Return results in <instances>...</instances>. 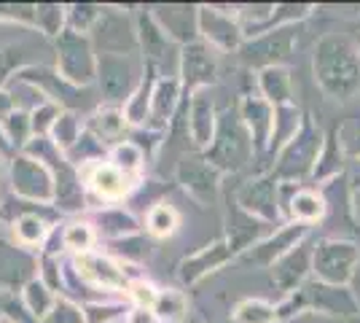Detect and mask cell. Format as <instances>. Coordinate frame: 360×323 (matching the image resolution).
Segmentation results:
<instances>
[{"label":"cell","instance_id":"obj_17","mask_svg":"<svg viewBox=\"0 0 360 323\" xmlns=\"http://www.w3.org/2000/svg\"><path fill=\"white\" fill-rule=\"evenodd\" d=\"M84 186L97 202H119L124 200L137 184V175H127L110 162H91L81 167Z\"/></svg>","mask_w":360,"mask_h":323},{"label":"cell","instance_id":"obj_50","mask_svg":"<svg viewBox=\"0 0 360 323\" xmlns=\"http://www.w3.org/2000/svg\"><path fill=\"white\" fill-rule=\"evenodd\" d=\"M41 280L51 291H62V262L60 256H51V253H44L41 256Z\"/></svg>","mask_w":360,"mask_h":323},{"label":"cell","instance_id":"obj_52","mask_svg":"<svg viewBox=\"0 0 360 323\" xmlns=\"http://www.w3.org/2000/svg\"><path fill=\"white\" fill-rule=\"evenodd\" d=\"M0 19L32 25L35 22V6H0Z\"/></svg>","mask_w":360,"mask_h":323},{"label":"cell","instance_id":"obj_46","mask_svg":"<svg viewBox=\"0 0 360 323\" xmlns=\"http://www.w3.org/2000/svg\"><path fill=\"white\" fill-rule=\"evenodd\" d=\"M0 315L11 323H38L30 315L22 293H16V289H8V286H0Z\"/></svg>","mask_w":360,"mask_h":323},{"label":"cell","instance_id":"obj_58","mask_svg":"<svg viewBox=\"0 0 360 323\" xmlns=\"http://www.w3.org/2000/svg\"><path fill=\"white\" fill-rule=\"evenodd\" d=\"M352 156L360 162V135H358V140H355V148H352Z\"/></svg>","mask_w":360,"mask_h":323},{"label":"cell","instance_id":"obj_56","mask_svg":"<svg viewBox=\"0 0 360 323\" xmlns=\"http://www.w3.org/2000/svg\"><path fill=\"white\" fill-rule=\"evenodd\" d=\"M349 208H352V215H355V221L360 224V189L352 191V200H349Z\"/></svg>","mask_w":360,"mask_h":323},{"label":"cell","instance_id":"obj_35","mask_svg":"<svg viewBox=\"0 0 360 323\" xmlns=\"http://www.w3.org/2000/svg\"><path fill=\"white\" fill-rule=\"evenodd\" d=\"M14 240L19 248H38V246H46V240H49V224H46V218H41L38 213H22L16 218L14 224Z\"/></svg>","mask_w":360,"mask_h":323},{"label":"cell","instance_id":"obj_42","mask_svg":"<svg viewBox=\"0 0 360 323\" xmlns=\"http://www.w3.org/2000/svg\"><path fill=\"white\" fill-rule=\"evenodd\" d=\"M103 154H105V143L100 138H94L89 129H84V135L78 138V143L65 156L70 159L73 167H84V165H91L94 159L103 162Z\"/></svg>","mask_w":360,"mask_h":323},{"label":"cell","instance_id":"obj_27","mask_svg":"<svg viewBox=\"0 0 360 323\" xmlns=\"http://www.w3.org/2000/svg\"><path fill=\"white\" fill-rule=\"evenodd\" d=\"M226 240L231 243V248L237 251V256H240L242 251H248L250 246H255V240L264 234V229L269 227V224H264V221H258L253 215H248L242 210L240 205L234 202L231 208H229V215H226Z\"/></svg>","mask_w":360,"mask_h":323},{"label":"cell","instance_id":"obj_59","mask_svg":"<svg viewBox=\"0 0 360 323\" xmlns=\"http://www.w3.org/2000/svg\"><path fill=\"white\" fill-rule=\"evenodd\" d=\"M3 172H6V159L0 156V175H3Z\"/></svg>","mask_w":360,"mask_h":323},{"label":"cell","instance_id":"obj_31","mask_svg":"<svg viewBox=\"0 0 360 323\" xmlns=\"http://www.w3.org/2000/svg\"><path fill=\"white\" fill-rule=\"evenodd\" d=\"M159 73L153 68H146L143 65V81L137 84V89L132 92V97L124 103V116L132 127H146L148 124V113H150V97H153V87L159 81Z\"/></svg>","mask_w":360,"mask_h":323},{"label":"cell","instance_id":"obj_13","mask_svg":"<svg viewBox=\"0 0 360 323\" xmlns=\"http://www.w3.org/2000/svg\"><path fill=\"white\" fill-rule=\"evenodd\" d=\"M309 229L312 227H307V224L288 221L280 229L271 232L269 237H264V240H258L248 251H242L234 262L242 264V267H264V270H269L271 264L280 262L288 251H293L299 243H304L309 237Z\"/></svg>","mask_w":360,"mask_h":323},{"label":"cell","instance_id":"obj_11","mask_svg":"<svg viewBox=\"0 0 360 323\" xmlns=\"http://www.w3.org/2000/svg\"><path fill=\"white\" fill-rule=\"evenodd\" d=\"M8 175L16 197L30 205H51L54 202V178L44 162L27 154H14L8 159Z\"/></svg>","mask_w":360,"mask_h":323},{"label":"cell","instance_id":"obj_62","mask_svg":"<svg viewBox=\"0 0 360 323\" xmlns=\"http://www.w3.org/2000/svg\"><path fill=\"white\" fill-rule=\"evenodd\" d=\"M349 323H352V321H349Z\"/></svg>","mask_w":360,"mask_h":323},{"label":"cell","instance_id":"obj_51","mask_svg":"<svg viewBox=\"0 0 360 323\" xmlns=\"http://www.w3.org/2000/svg\"><path fill=\"white\" fill-rule=\"evenodd\" d=\"M129 299L135 302L137 310H150L153 308V302H156V296H159V289L153 286V283H146V280H137L129 286Z\"/></svg>","mask_w":360,"mask_h":323},{"label":"cell","instance_id":"obj_55","mask_svg":"<svg viewBox=\"0 0 360 323\" xmlns=\"http://www.w3.org/2000/svg\"><path fill=\"white\" fill-rule=\"evenodd\" d=\"M349 291H352L355 305H358V310H360V264H358V270H355V275H352V280H349Z\"/></svg>","mask_w":360,"mask_h":323},{"label":"cell","instance_id":"obj_36","mask_svg":"<svg viewBox=\"0 0 360 323\" xmlns=\"http://www.w3.org/2000/svg\"><path fill=\"white\" fill-rule=\"evenodd\" d=\"M65 11H68V30L91 35V30L100 25V19L105 14V6H100V3H70V6H65Z\"/></svg>","mask_w":360,"mask_h":323},{"label":"cell","instance_id":"obj_48","mask_svg":"<svg viewBox=\"0 0 360 323\" xmlns=\"http://www.w3.org/2000/svg\"><path fill=\"white\" fill-rule=\"evenodd\" d=\"M127 308L119 302H89L84 305V321L86 323H121Z\"/></svg>","mask_w":360,"mask_h":323},{"label":"cell","instance_id":"obj_1","mask_svg":"<svg viewBox=\"0 0 360 323\" xmlns=\"http://www.w3.org/2000/svg\"><path fill=\"white\" fill-rule=\"evenodd\" d=\"M317 87L326 97L349 103L360 92V51L352 38L328 32L317 41L312 54Z\"/></svg>","mask_w":360,"mask_h":323},{"label":"cell","instance_id":"obj_8","mask_svg":"<svg viewBox=\"0 0 360 323\" xmlns=\"http://www.w3.org/2000/svg\"><path fill=\"white\" fill-rule=\"evenodd\" d=\"M143 81V70L137 68L135 57L121 54H97V92L105 106H121L132 97L137 84Z\"/></svg>","mask_w":360,"mask_h":323},{"label":"cell","instance_id":"obj_2","mask_svg":"<svg viewBox=\"0 0 360 323\" xmlns=\"http://www.w3.org/2000/svg\"><path fill=\"white\" fill-rule=\"evenodd\" d=\"M22 154L32 156V159L44 162L46 167H49L51 178H54V205L60 208L62 213H75V210L86 208V191H84V184H81V172L54 146V140L32 138L22 148Z\"/></svg>","mask_w":360,"mask_h":323},{"label":"cell","instance_id":"obj_33","mask_svg":"<svg viewBox=\"0 0 360 323\" xmlns=\"http://www.w3.org/2000/svg\"><path fill=\"white\" fill-rule=\"evenodd\" d=\"M127 127H129V122H127V116H124V108H119V106L97 108L89 116V122H86V129H89L94 138L119 140V143Z\"/></svg>","mask_w":360,"mask_h":323},{"label":"cell","instance_id":"obj_22","mask_svg":"<svg viewBox=\"0 0 360 323\" xmlns=\"http://www.w3.org/2000/svg\"><path fill=\"white\" fill-rule=\"evenodd\" d=\"M280 205H283V213L290 215V221H299L307 227L323 221L328 213V202L320 191L296 184H280Z\"/></svg>","mask_w":360,"mask_h":323},{"label":"cell","instance_id":"obj_12","mask_svg":"<svg viewBox=\"0 0 360 323\" xmlns=\"http://www.w3.org/2000/svg\"><path fill=\"white\" fill-rule=\"evenodd\" d=\"M199 41H205L215 51H240L245 44V30L237 8L199 6Z\"/></svg>","mask_w":360,"mask_h":323},{"label":"cell","instance_id":"obj_49","mask_svg":"<svg viewBox=\"0 0 360 323\" xmlns=\"http://www.w3.org/2000/svg\"><path fill=\"white\" fill-rule=\"evenodd\" d=\"M41 323H86V321H84V308H78L70 299L57 296L54 308L49 310V315Z\"/></svg>","mask_w":360,"mask_h":323},{"label":"cell","instance_id":"obj_7","mask_svg":"<svg viewBox=\"0 0 360 323\" xmlns=\"http://www.w3.org/2000/svg\"><path fill=\"white\" fill-rule=\"evenodd\" d=\"M360 264V246L355 240L326 237L317 240L312 251V275L328 286H349Z\"/></svg>","mask_w":360,"mask_h":323},{"label":"cell","instance_id":"obj_21","mask_svg":"<svg viewBox=\"0 0 360 323\" xmlns=\"http://www.w3.org/2000/svg\"><path fill=\"white\" fill-rule=\"evenodd\" d=\"M150 14L180 49L199 41V6H150Z\"/></svg>","mask_w":360,"mask_h":323},{"label":"cell","instance_id":"obj_39","mask_svg":"<svg viewBox=\"0 0 360 323\" xmlns=\"http://www.w3.org/2000/svg\"><path fill=\"white\" fill-rule=\"evenodd\" d=\"M32 25L44 32L46 38H57L60 32L68 30V11H65V6H60V3H38Z\"/></svg>","mask_w":360,"mask_h":323},{"label":"cell","instance_id":"obj_3","mask_svg":"<svg viewBox=\"0 0 360 323\" xmlns=\"http://www.w3.org/2000/svg\"><path fill=\"white\" fill-rule=\"evenodd\" d=\"M255 156L253 138L242 122L240 108H224L218 113V127L210 148L205 151V159L221 172H237Z\"/></svg>","mask_w":360,"mask_h":323},{"label":"cell","instance_id":"obj_57","mask_svg":"<svg viewBox=\"0 0 360 323\" xmlns=\"http://www.w3.org/2000/svg\"><path fill=\"white\" fill-rule=\"evenodd\" d=\"M124 323H150V318L146 315V310H135V312H129V318Z\"/></svg>","mask_w":360,"mask_h":323},{"label":"cell","instance_id":"obj_25","mask_svg":"<svg viewBox=\"0 0 360 323\" xmlns=\"http://www.w3.org/2000/svg\"><path fill=\"white\" fill-rule=\"evenodd\" d=\"M240 116L250 138H253L255 156H266L271 140V127H274V108L264 97H242L240 100Z\"/></svg>","mask_w":360,"mask_h":323},{"label":"cell","instance_id":"obj_29","mask_svg":"<svg viewBox=\"0 0 360 323\" xmlns=\"http://www.w3.org/2000/svg\"><path fill=\"white\" fill-rule=\"evenodd\" d=\"M258 92L271 108L293 106V84H290V70L285 65L280 68H264L258 70Z\"/></svg>","mask_w":360,"mask_h":323},{"label":"cell","instance_id":"obj_37","mask_svg":"<svg viewBox=\"0 0 360 323\" xmlns=\"http://www.w3.org/2000/svg\"><path fill=\"white\" fill-rule=\"evenodd\" d=\"M22 299H25V305L30 310V315L35 321L41 323L49 315V310L54 308V302H57V296L54 291L46 286L41 277H32L27 286H22Z\"/></svg>","mask_w":360,"mask_h":323},{"label":"cell","instance_id":"obj_60","mask_svg":"<svg viewBox=\"0 0 360 323\" xmlns=\"http://www.w3.org/2000/svg\"><path fill=\"white\" fill-rule=\"evenodd\" d=\"M355 46H358V51H360V32L355 35Z\"/></svg>","mask_w":360,"mask_h":323},{"label":"cell","instance_id":"obj_14","mask_svg":"<svg viewBox=\"0 0 360 323\" xmlns=\"http://www.w3.org/2000/svg\"><path fill=\"white\" fill-rule=\"evenodd\" d=\"M183 97H191L199 89H210L218 78V51L207 46L205 41H196L180 49V68H178Z\"/></svg>","mask_w":360,"mask_h":323},{"label":"cell","instance_id":"obj_24","mask_svg":"<svg viewBox=\"0 0 360 323\" xmlns=\"http://www.w3.org/2000/svg\"><path fill=\"white\" fill-rule=\"evenodd\" d=\"M234 259H237V251L231 248V243H229L226 237H221V240L199 248L196 253L186 256V259L180 262V280H183L186 286H194V283H199L205 275H210L218 267L234 262Z\"/></svg>","mask_w":360,"mask_h":323},{"label":"cell","instance_id":"obj_18","mask_svg":"<svg viewBox=\"0 0 360 323\" xmlns=\"http://www.w3.org/2000/svg\"><path fill=\"white\" fill-rule=\"evenodd\" d=\"M301 293L307 299V310H315V312H323L330 318H347V321L360 315L349 286H328L320 280H307L301 286Z\"/></svg>","mask_w":360,"mask_h":323},{"label":"cell","instance_id":"obj_32","mask_svg":"<svg viewBox=\"0 0 360 323\" xmlns=\"http://www.w3.org/2000/svg\"><path fill=\"white\" fill-rule=\"evenodd\" d=\"M301 110L296 106H280L274 108V127H271V140H269V151L266 156L280 154L290 140L296 138V132L301 129Z\"/></svg>","mask_w":360,"mask_h":323},{"label":"cell","instance_id":"obj_61","mask_svg":"<svg viewBox=\"0 0 360 323\" xmlns=\"http://www.w3.org/2000/svg\"><path fill=\"white\" fill-rule=\"evenodd\" d=\"M0 323H11V321H8V318H3V315H0Z\"/></svg>","mask_w":360,"mask_h":323},{"label":"cell","instance_id":"obj_5","mask_svg":"<svg viewBox=\"0 0 360 323\" xmlns=\"http://www.w3.org/2000/svg\"><path fill=\"white\" fill-rule=\"evenodd\" d=\"M54 57H57V73L68 84L78 89H86L97 81V51L91 46L89 35L65 30L54 38Z\"/></svg>","mask_w":360,"mask_h":323},{"label":"cell","instance_id":"obj_10","mask_svg":"<svg viewBox=\"0 0 360 323\" xmlns=\"http://www.w3.org/2000/svg\"><path fill=\"white\" fill-rule=\"evenodd\" d=\"M91 46L97 54H121V57H135L137 51V27L135 16L121 8H108L100 19V25L91 30Z\"/></svg>","mask_w":360,"mask_h":323},{"label":"cell","instance_id":"obj_9","mask_svg":"<svg viewBox=\"0 0 360 323\" xmlns=\"http://www.w3.org/2000/svg\"><path fill=\"white\" fill-rule=\"evenodd\" d=\"M299 25H288L277 30L261 32L248 38L240 49V60L248 68L264 70V68H280L283 62L290 60V54L299 46Z\"/></svg>","mask_w":360,"mask_h":323},{"label":"cell","instance_id":"obj_44","mask_svg":"<svg viewBox=\"0 0 360 323\" xmlns=\"http://www.w3.org/2000/svg\"><path fill=\"white\" fill-rule=\"evenodd\" d=\"M143 162H146V151L137 146L135 140H121L110 148V165L124 170L127 175H137Z\"/></svg>","mask_w":360,"mask_h":323},{"label":"cell","instance_id":"obj_6","mask_svg":"<svg viewBox=\"0 0 360 323\" xmlns=\"http://www.w3.org/2000/svg\"><path fill=\"white\" fill-rule=\"evenodd\" d=\"M137 51L146 62V68H153L162 78H178L180 68V46L172 44L165 30L156 25L150 8H137Z\"/></svg>","mask_w":360,"mask_h":323},{"label":"cell","instance_id":"obj_38","mask_svg":"<svg viewBox=\"0 0 360 323\" xmlns=\"http://www.w3.org/2000/svg\"><path fill=\"white\" fill-rule=\"evenodd\" d=\"M81 135H84V127H81V119H78L75 110H62L60 119L54 122L51 132H49V138L54 140V146L60 148L62 154H68L75 143H78Z\"/></svg>","mask_w":360,"mask_h":323},{"label":"cell","instance_id":"obj_4","mask_svg":"<svg viewBox=\"0 0 360 323\" xmlns=\"http://www.w3.org/2000/svg\"><path fill=\"white\" fill-rule=\"evenodd\" d=\"M323 138L326 135L320 132L315 119L312 116H304L301 129L296 132V138L290 140L285 148L277 154V165L271 167L269 175L277 184H296V186H301L307 178H312V170H315Z\"/></svg>","mask_w":360,"mask_h":323},{"label":"cell","instance_id":"obj_54","mask_svg":"<svg viewBox=\"0 0 360 323\" xmlns=\"http://www.w3.org/2000/svg\"><path fill=\"white\" fill-rule=\"evenodd\" d=\"M16 151L11 148V143H8V138H6V132H3V127H0V156L3 159H11Z\"/></svg>","mask_w":360,"mask_h":323},{"label":"cell","instance_id":"obj_16","mask_svg":"<svg viewBox=\"0 0 360 323\" xmlns=\"http://www.w3.org/2000/svg\"><path fill=\"white\" fill-rule=\"evenodd\" d=\"M237 205L248 215H253L264 224H274L280 218V184L271 175H258L240 186L237 191Z\"/></svg>","mask_w":360,"mask_h":323},{"label":"cell","instance_id":"obj_53","mask_svg":"<svg viewBox=\"0 0 360 323\" xmlns=\"http://www.w3.org/2000/svg\"><path fill=\"white\" fill-rule=\"evenodd\" d=\"M16 110V100H14V94L8 92V89H3L0 87V124L6 122L11 113Z\"/></svg>","mask_w":360,"mask_h":323},{"label":"cell","instance_id":"obj_45","mask_svg":"<svg viewBox=\"0 0 360 323\" xmlns=\"http://www.w3.org/2000/svg\"><path fill=\"white\" fill-rule=\"evenodd\" d=\"M234 323H277V308L264 299H245L234 308Z\"/></svg>","mask_w":360,"mask_h":323},{"label":"cell","instance_id":"obj_26","mask_svg":"<svg viewBox=\"0 0 360 323\" xmlns=\"http://www.w3.org/2000/svg\"><path fill=\"white\" fill-rule=\"evenodd\" d=\"M180 100H183V87L180 78H159L153 87V97H150V113H148V129L153 132H165V127L172 122L175 110H178Z\"/></svg>","mask_w":360,"mask_h":323},{"label":"cell","instance_id":"obj_28","mask_svg":"<svg viewBox=\"0 0 360 323\" xmlns=\"http://www.w3.org/2000/svg\"><path fill=\"white\" fill-rule=\"evenodd\" d=\"M94 232L97 237H105L110 243H119V240H129V237H137L140 232V224L132 213H127L124 208H105L94 215Z\"/></svg>","mask_w":360,"mask_h":323},{"label":"cell","instance_id":"obj_47","mask_svg":"<svg viewBox=\"0 0 360 323\" xmlns=\"http://www.w3.org/2000/svg\"><path fill=\"white\" fill-rule=\"evenodd\" d=\"M62 108L57 103H38V106L30 110V124H32V138H49V132H51V127L54 122L60 119Z\"/></svg>","mask_w":360,"mask_h":323},{"label":"cell","instance_id":"obj_34","mask_svg":"<svg viewBox=\"0 0 360 323\" xmlns=\"http://www.w3.org/2000/svg\"><path fill=\"white\" fill-rule=\"evenodd\" d=\"M150 315L159 323H183L188 315V299L178 289H159V296L150 308Z\"/></svg>","mask_w":360,"mask_h":323},{"label":"cell","instance_id":"obj_41","mask_svg":"<svg viewBox=\"0 0 360 323\" xmlns=\"http://www.w3.org/2000/svg\"><path fill=\"white\" fill-rule=\"evenodd\" d=\"M3 127V132H6V138L11 143V148H14L16 154L27 146L32 140V124H30V110H22V108H16L14 113L6 119V122L0 124Z\"/></svg>","mask_w":360,"mask_h":323},{"label":"cell","instance_id":"obj_15","mask_svg":"<svg viewBox=\"0 0 360 323\" xmlns=\"http://www.w3.org/2000/svg\"><path fill=\"white\" fill-rule=\"evenodd\" d=\"M221 170H215L205 156H183L175 170V178L183 186L188 197H194L199 205H212L218 200L221 189Z\"/></svg>","mask_w":360,"mask_h":323},{"label":"cell","instance_id":"obj_20","mask_svg":"<svg viewBox=\"0 0 360 323\" xmlns=\"http://www.w3.org/2000/svg\"><path fill=\"white\" fill-rule=\"evenodd\" d=\"M312 251H315V243L304 240L293 251H288L280 262H274L269 267L271 283L283 296L299 291L301 286L307 283V277L312 272Z\"/></svg>","mask_w":360,"mask_h":323},{"label":"cell","instance_id":"obj_40","mask_svg":"<svg viewBox=\"0 0 360 323\" xmlns=\"http://www.w3.org/2000/svg\"><path fill=\"white\" fill-rule=\"evenodd\" d=\"M57 234H60V232H57ZM60 243H62V248L73 251V256L89 253L91 246L97 243V232H94V227L86 224V221H70V224L62 229Z\"/></svg>","mask_w":360,"mask_h":323},{"label":"cell","instance_id":"obj_19","mask_svg":"<svg viewBox=\"0 0 360 323\" xmlns=\"http://www.w3.org/2000/svg\"><path fill=\"white\" fill-rule=\"evenodd\" d=\"M73 267L78 277L89 289H103V291H129V277L113 259L103 253H78L73 256Z\"/></svg>","mask_w":360,"mask_h":323},{"label":"cell","instance_id":"obj_30","mask_svg":"<svg viewBox=\"0 0 360 323\" xmlns=\"http://www.w3.org/2000/svg\"><path fill=\"white\" fill-rule=\"evenodd\" d=\"M342 170H345V148H342V138H339V129H330L328 135L323 138V146H320L315 170H312V181H315V184L336 181Z\"/></svg>","mask_w":360,"mask_h":323},{"label":"cell","instance_id":"obj_63","mask_svg":"<svg viewBox=\"0 0 360 323\" xmlns=\"http://www.w3.org/2000/svg\"><path fill=\"white\" fill-rule=\"evenodd\" d=\"M121 323H124V321H121Z\"/></svg>","mask_w":360,"mask_h":323},{"label":"cell","instance_id":"obj_43","mask_svg":"<svg viewBox=\"0 0 360 323\" xmlns=\"http://www.w3.org/2000/svg\"><path fill=\"white\" fill-rule=\"evenodd\" d=\"M180 227V215L172 205H153L148 210V218H146V229L153 234V237H169L175 234V229Z\"/></svg>","mask_w":360,"mask_h":323},{"label":"cell","instance_id":"obj_23","mask_svg":"<svg viewBox=\"0 0 360 323\" xmlns=\"http://www.w3.org/2000/svg\"><path fill=\"white\" fill-rule=\"evenodd\" d=\"M218 108H215V97L210 89H199L191 94V100L186 103V122H188V132L194 140L196 148L207 151L212 138H215V127H218Z\"/></svg>","mask_w":360,"mask_h":323}]
</instances>
